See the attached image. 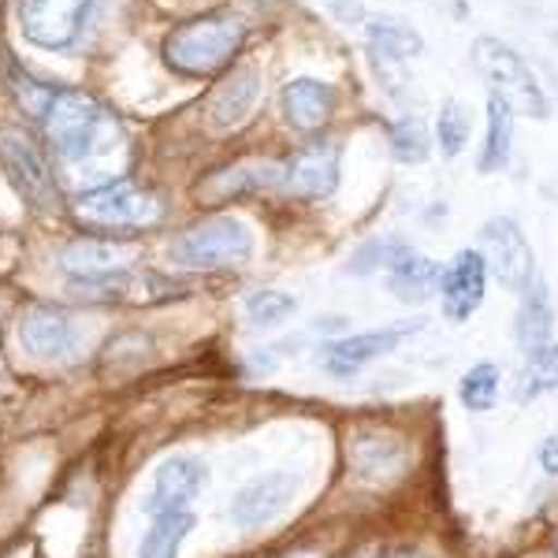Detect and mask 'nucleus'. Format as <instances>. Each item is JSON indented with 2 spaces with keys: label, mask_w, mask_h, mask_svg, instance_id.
I'll return each mask as SVG.
<instances>
[{
  "label": "nucleus",
  "mask_w": 558,
  "mask_h": 558,
  "mask_svg": "<svg viewBox=\"0 0 558 558\" xmlns=\"http://www.w3.org/2000/svg\"><path fill=\"white\" fill-rule=\"evenodd\" d=\"M246 41V23L231 12L197 15L191 23H179L165 38V60L179 75H213V71L228 68L235 52Z\"/></svg>",
  "instance_id": "f257e3e1"
},
{
  "label": "nucleus",
  "mask_w": 558,
  "mask_h": 558,
  "mask_svg": "<svg viewBox=\"0 0 558 558\" xmlns=\"http://www.w3.org/2000/svg\"><path fill=\"white\" fill-rule=\"evenodd\" d=\"M168 257L179 268H197V272H213V268H242L254 257V231L239 216H209V220L186 228L172 242Z\"/></svg>",
  "instance_id": "f03ea898"
},
{
  "label": "nucleus",
  "mask_w": 558,
  "mask_h": 558,
  "mask_svg": "<svg viewBox=\"0 0 558 558\" xmlns=\"http://www.w3.org/2000/svg\"><path fill=\"white\" fill-rule=\"evenodd\" d=\"M470 52H473V68L488 78L495 94L507 97L514 112H525V116H533V120H547V116H551V101H547L544 86L536 83L529 64L507 41L481 34Z\"/></svg>",
  "instance_id": "7ed1b4c3"
},
{
  "label": "nucleus",
  "mask_w": 558,
  "mask_h": 558,
  "mask_svg": "<svg viewBox=\"0 0 558 558\" xmlns=\"http://www.w3.org/2000/svg\"><path fill=\"white\" fill-rule=\"evenodd\" d=\"M101 123L105 112L94 97L78 94V89H64V94H57L49 116H45V138L52 142V149L64 160H83L94 153Z\"/></svg>",
  "instance_id": "20e7f679"
},
{
  "label": "nucleus",
  "mask_w": 558,
  "mask_h": 558,
  "mask_svg": "<svg viewBox=\"0 0 558 558\" xmlns=\"http://www.w3.org/2000/svg\"><path fill=\"white\" fill-rule=\"evenodd\" d=\"M160 202L134 183H108L75 202V216L89 228H146L160 220Z\"/></svg>",
  "instance_id": "39448f33"
},
{
  "label": "nucleus",
  "mask_w": 558,
  "mask_h": 558,
  "mask_svg": "<svg viewBox=\"0 0 558 558\" xmlns=\"http://www.w3.org/2000/svg\"><path fill=\"white\" fill-rule=\"evenodd\" d=\"M94 0H20V31L38 49L60 52L83 34Z\"/></svg>",
  "instance_id": "423d86ee"
},
{
  "label": "nucleus",
  "mask_w": 558,
  "mask_h": 558,
  "mask_svg": "<svg viewBox=\"0 0 558 558\" xmlns=\"http://www.w3.org/2000/svg\"><path fill=\"white\" fill-rule=\"evenodd\" d=\"M209 484V470H205L202 458L194 454H172L153 470L149 492H146V514H186L194 507V499Z\"/></svg>",
  "instance_id": "0eeeda50"
},
{
  "label": "nucleus",
  "mask_w": 558,
  "mask_h": 558,
  "mask_svg": "<svg viewBox=\"0 0 558 558\" xmlns=\"http://www.w3.org/2000/svg\"><path fill=\"white\" fill-rule=\"evenodd\" d=\"M481 254L488 260L492 276L499 279L507 291H525L533 283V246H529L525 231L518 228L510 216L488 220L481 228Z\"/></svg>",
  "instance_id": "6e6552de"
},
{
  "label": "nucleus",
  "mask_w": 558,
  "mask_h": 558,
  "mask_svg": "<svg viewBox=\"0 0 558 558\" xmlns=\"http://www.w3.org/2000/svg\"><path fill=\"white\" fill-rule=\"evenodd\" d=\"M0 165L12 175L15 191H20L34 209H57V183L31 138L15 128L0 131Z\"/></svg>",
  "instance_id": "1a4fd4ad"
},
{
  "label": "nucleus",
  "mask_w": 558,
  "mask_h": 558,
  "mask_svg": "<svg viewBox=\"0 0 558 558\" xmlns=\"http://www.w3.org/2000/svg\"><path fill=\"white\" fill-rule=\"evenodd\" d=\"M260 97H265V78H260V71L250 64L231 68V75H223L220 83L213 86L209 101H205L209 131H216V134L239 131L242 123L254 120Z\"/></svg>",
  "instance_id": "9d476101"
},
{
  "label": "nucleus",
  "mask_w": 558,
  "mask_h": 558,
  "mask_svg": "<svg viewBox=\"0 0 558 558\" xmlns=\"http://www.w3.org/2000/svg\"><path fill=\"white\" fill-rule=\"evenodd\" d=\"M299 495V476L287 470L260 473L246 488H239V495L231 499V521L239 529H260L268 521H276Z\"/></svg>",
  "instance_id": "9b49d317"
},
{
  "label": "nucleus",
  "mask_w": 558,
  "mask_h": 558,
  "mask_svg": "<svg viewBox=\"0 0 558 558\" xmlns=\"http://www.w3.org/2000/svg\"><path fill=\"white\" fill-rule=\"evenodd\" d=\"M484 291H488V260L481 250H458L451 265L439 279V299H444V317L451 324H465L481 310Z\"/></svg>",
  "instance_id": "f8f14e48"
},
{
  "label": "nucleus",
  "mask_w": 558,
  "mask_h": 558,
  "mask_svg": "<svg viewBox=\"0 0 558 558\" xmlns=\"http://www.w3.org/2000/svg\"><path fill=\"white\" fill-rule=\"evenodd\" d=\"M417 328H421V320H407V324H391V328H380V331H362V336L336 339V343L324 347L320 365L328 368L331 376L347 380V376L362 373L368 362H376V357L391 354V350L399 347L402 339H410Z\"/></svg>",
  "instance_id": "ddd939ff"
},
{
  "label": "nucleus",
  "mask_w": 558,
  "mask_h": 558,
  "mask_svg": "<svg viewBox=\"0 0 558 558\" xmlns=\"http://www.w3.org/2000/svg\"><path fill=\"white\" fill-rule=\"evenodd\" d=\"M339 186V146L313 142L283 165V191L294 197H328Z\"/></svg>",
  "instance_id": "4468645a"
},
{
  "label": "nucleus",
  "mask_w": 558,
  "mask_h": 558,
  "mask_svg": "<svg viewBox=\"0 0 558 558\" xmlns=\"http://www.w3.org/2000/svg\"><path fill=\"white\" fill-rule=\"evenodd\" d=\"M142 257V246L134 242H112V239H75L60 250V268L75 279H97L128 272L134 260Z\"/></svg>",
  "instance_id": "2eb2a0df"
},
{
  "label": "nucleus",
  "mask_w": 558,
  "mask_h": 558,
  "mask_svg": "<svg viewBox=\"0 0 558 558\" xmlns=\"http://www.w3.org/2000/svg\"><path fill=\"white\" fill-rule=\"evenodd\" d=\"M20 347L38 362H60L75 350V328H71L68 313L52 310V305H34L20 320Z\"/></svg>",
  "instance_id": "dca6fc26"
},
{
  "label": "nucleus",
  "mask_w": 558,
  "mask_h": 558,
  "mask_svg": "<svg viewBox=\"0 0 558 558\" xmlns=\"http://www.w3.org/2000/svg\"><path fill=\"white\" fill-rule=\"evenodd\" d=\"M283 186V165L276 160H242V165L220 168L197 186V197L202 202H228V197H242V194H260V191H279Z\"/></svg>",
  "instance_id": "f3484780"
},
{
  "label": "nucleus",
  "mask_w": 558,
  "mask_h": 558,
  "mask_svg": "<svg viewBox=\"0 0 558 558\" xmlns=\"http://www.w3.org/2000/svg\"><path fill=\"white\" fill-rule=\"evenodd\" d=\"M279 108L294 131H320L336 112V86L320 78H294L279 94Z\"/></svg>",
  "instance_id": "a211bd4d"
},
{
  "label": "nucleus",
  "mask_w": 558,
  "mask_h": 558,
  "mask_svg": "<svg viewBox=\"0 0 558 558\" xmlns=\"http://www.w3.org/2000/svg\"><path fill=\"white\" fill-rule=\"evenodd\" d=\"M350 458L368 481H391L407 465V444L399 436H387V432H368L350 444Z\"/></svg>",
  "instance_id": "6ab92c4d"
},
{
  "label": "nucleus",
  "mask_w": 558,
  "mask_h": 558,
  "mask_svg": "<svg viewBox=\"0 0 558 558\" xmlns=\"http://www.w3.org/2000/svg\"><path fill=\"white\" fill-rule=\"evenodd\" d=\"M555 331V305H551V291H547L544 279H533V283L521 291V310H518V343L525 354L551 343Z\"/></svg>",
  "instance_id": "aec40b11"
},
{
  "label": "nucleus",
  "mask_w": 558,
  "mask_h": 558,
  "mask_svg": "<svg viewBox=\"0 0 558 558\" xmlns=\"http://www.w3.org/2000/svg\"><path fill=\"white\" fill-rule=\"evenodd\" d=\"M439 279H444V268H439L436 260L421 257V254H410V257H402L399 265L391 268L387 287H391V294L399 302L421 305V302H428L432 294L439 291Z\"/></svg>",
  "instance_id": "412c9836"
},
{
  "label": "nucleus",
  "mask_w": 558,
  "mask_h": 558,
  "mask_svg": "<svg viewBox=\"0 0 558 558\" xmlns=\"http://www.w3.org/2000/svg\"><path fill=\"white\" fill-rule=\"evenodd\" d=\"M510 142H514V108H510L507 97H499L492 89L488 94V134H484V149H481V175H495L507 168Z\"/></svg>",
  "instance_id": "4be33fe9"
},
{
  "label": "nucleus",
  "mask_w": 558,
  "mask_h": 558,
  "mask_svg": "<svg viewBox=\"0 0 558 558\" xmlns=\"http://www.w3.org/2000/svg\"><path fill=\"white\" fill-rule=\"evenodd\" d=\"M365 34H368V49H373V57L391 60V64L425 52V38H421L413 26L399 23V20H384V15L380 20H368Z\"/></svg>",
  "instance_id": "5701e85b"
},
{
  "label": "nucleus",
  "mask_w": 558,
  "mask_h": 558,
  "mask_svg": "<svg viewBox=\"0 0 558 558\" xmlns=\"http://www.w3.org/2000/svg\"><path fill=\"white\" fill-rule=\"evenodd\" d=\"M191 529H194L191 510H186V514L153 518V525L146 529V536H142V544H138V558H179V547L191 536Z\"/></svg>",
  "instance_id": "b1692460"
},
{
  "label": "nucleus",
  "mask_w": 558,
  "mask_h": 558,
  "mask_svg": "<svg viewBox=\"0 0 558 558\" xmlns=\"http://www.w3.org/2000/svg\"><path fill=\"white\" fill-rule=\"evenodd\" d=\"M410 242L399 239V235H380V239H368L362 246L354 250V257H350V272L354 276H373L387 268L391 272L395 265H399L402 257H410Z\"/></svg>",
  "instance_id": "393cba45"
},
{
  "label": "nucleus",
  "mask_w": 558,
  "mask_h": 558,
  "mask_svg": "<svg viewBox=\"0 0 558 558\" xmlns=\"http://www.w3.org/2000/svg\"><path fill=\"white\" fill-rule=\"evenodd\" d=\"M499 387H502L499 365L481 362L462 376V384H458V399H462V407L470 413H488L495 402H499Z\"/></svg>",
  "instance_id": "a878e982"
},
{
  "label": "nucleus",
  "mask_w": 558,
  "mask_h": 558,
  "mask_svg": "<svg viewBox=\"0 0 558 558\" xmlns=\"http://www.w3.org/2000/svg\"><path fill=\"white\" fill-rule=\"evenodd\" d=\"M558 387V343H547L529 354L525 368H521V384H518V402L539 399V395L555 391Z\"/></svg>",
  "instance_id": "bb28decb"
},
{
  "label": "nucleus",
  "mask_w": 558,
  "mask_h": 558,
  "mask_svg": "<svg viewBox=\"0 0 558 558\" xmlns=\"http://www.w3.org/2000/svg\"><path fill=\"white\" fill-rule=\"evenodd\" d=\"M8 89H12V97L20 101V108H23L26 116H34V120H45V116H49V108H52V101H57V89L38 83V78H31L20 68L8 71Z\"/></svg>",
  "instance_id": "cd10ccee"
},
{
  "label": "nucleus",
  "mask_w": 558,
  "mask_h": 558,
  "mask_svg": "<svg viewBox=\"0 0 558 558\" xmlns=\"http://www.w3.org/2000/svg\"><path fill=\"white\" fill-rule=\"evenodd\" d=\"M391 153L402 165H421L432 153V138L417 116H407V120H399L391 128Z\"/></svg>",
  "instance_id": "c85d7f7f"
},
{
  "label": "nucleus",
  "mask_w": 558,
  "mask_h": 558,
  "mask_svg": "<svg viewBox=\"0 0 558 558\" xmlns=\"http://www.w3.org/2000/svg\"><path fill=\"white\" fill-rule=\"evenodd\" d=\"M294 310H299V302H294L291 294H283V291H272V287L254 291L246 299V320L260 324V328H276V324H283Z\"/></svg>",
  "instance_id": "c756f323"
},
{
  "label": "nucleus",
  "mask_w": 558,
  "mask_h": 558,
  "mask_svg": "<svg viewBox=\"0 0 558 558\" xmlns=\"http://www.w3.org/2000/svg\"><path fill=\"white\" fill-rule=\"evenodd\" d=\"M436 138H439V153H444L447 160H454L458 153L465 149V142H470V116L462 112L458 101L444 105V112H439V120H436Z\"/></svg>",
  "instance_id": "7c9ffc66"
},
{
  "label": "nucleus",
  "mask_w": 558,
  "mask_h": 558,
  "mask_svg": "<svg viewBox=\"0 0 558 558\" xmlns=\"http://www.w3.org/2000/svg\"><path fill=\"white\" fill-rule=\"evenodd\" d=\"M539 470L547 476H558V432L539 444Z\"/></svg>",
  "instance_id": "2f4dec72"
},
{
  "label": "nucleus",
  "mask_w": 558,
  "mask_h": 558,
  "mask_svg": "<svg viewBox=\"0 0 558 558\" xmlns=\"http://www.w3.org/2000/svg\"><path fill=\"white\" fill-rule=\"evenodd\" d=\"M331 12H336L343 23H362L365 20L362 0H331Z\"/></svg>",
  "instance_id": "473e14b6"
},
{
  "label": "nucleus",
  "mask_w": 558,
  "mask_h": 558,
  "mask_svg": "<svg viewBox=\"0 0 558 558\" xmlns=\"http://www.w3.org/2000/svg\"><path fill=\"white\" fill-rule=\"evenodd\" d=\"M287 558H317V555H287Z\"/></svg>",
  "instance_id": "72a5a7b5"
},
{
  "label": "nucleus",
  "mask_w": 558,
  "mask_h": 558,
  "mask_svg": "<svg viewBox=\"0 0 558 558\" xmlns=\"http://www.w3.org/2000/svg\"><path fill=\"white\" fill-rule=\"evenodd\" d=\"M555 547H558V539H555Z\"/></svg>",
  "instance_id": "f704fd0d"
}]
</instances>
